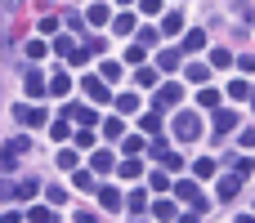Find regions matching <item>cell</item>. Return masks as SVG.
Masks as SVG:
<instances>
[{
  "mask_svg": "<svg viewBox=\"0 0 255 223\" xmlns=\"http://www.w3.org/2000/svg\"><path fill=\"white\" fill-rule=\"evenodd\" d=\"M197 134H202V121H197V112H179V116H175V139L193 143Z\"/></svg>",
  "mask_w": 255,
  "mask_h": 223,
  "instance_id": "cell-1",
  "label": "cell"
},
{
  "mask_svg": "<svg viewBox=\"0 0 255 223\" xmlns=\"http://www.w3.org/2000/svg\"><path fill=\"white\" fill-rule=\"evenodd\" d=\"M85 98L108 103V98H112V94H108V80H103V76H85Z\"/></svg>",
  "mask_w": 255,
  "mask_h": 223,
  "instance_id": "cell-2",
  "label": "cell"
},
{
  "mask_svg": "<svg viewBox=\"0 0 255 223\" xmlns=\"http://www.w3.org/2000/svg\"><path fill=\"white\" fill-rule=\"evenodd\" d=\"M238 130V112H229V107H215V134L224 139V134H233Z\"/></svg>",
  "mask_w": 255,
  "mask_h": 223,
  "instance_id": "cell-3",
  "label": "cell"
},
{
  "mask_svg": "<svg viewBox=\"0 0 255 223\" xmlns=\"http://www.w3.org/2000/svg\"><path fill=\"white\" fill-rule=\"evenodd\" d=\"M175 192H179V201H188V206H193L197 215H206V201H202V192H197V183H179Z\"/></svg>",
  "mask_w": 255,
  "mask_h": 223,
  "instance_id": "cell-4",
  "label": "cell"
},
{
  "mask_svg": "<svg viewBox=\"0 0 255 223\" xmlns=\"http://www.w3.org/2000/svg\"><path fill=\"white\" fill-rule=\"evenodd\" d=\"M13 112H18V121H22V125H45V107L22 103V107H13Z\"/></svg>",
  "mask_w": 255,
  "mask_h": 223,
  "instance_id": "cell-5",
  "label": "cell"
},
{
  "mask_svg": "<svg viewBox=\"0 0 255 223\" xmlns=\"http://www.w3.org/2000/svg\"><path fill=\"white\" fill-rule=\"evenodd\" d=\"M22 85H27V94H31V98H40V94H45V89H49V85H45V76H40V72H27V76H22Z\"/></svg>",
  "mask_w": 255,
  "mask_h": 223,
  "instance_id": "cell-6",
  "label": "cell"
},
{
  "mask_svg": "<svg viewBox=\"0 0 255 223\" xmlns=\"http://www.w3.org/2000/svg\"><path fill=\"white\" fill-rule=\"evenodd\" d=\"M206 49V31H188L184 36V54H202Z\"/></svg>",
  "mask_w": 255,
  "mask_h": 223,
  "instance_id": "cell-7",
  "label": "cell"
},
{
  "mask_svg": "<svg viewBox=\"0 0 255 223\" xmlns=\"http://www.w3.org/2000/svg\"><path fill=\"white\" fill-rule=\"evenodd\" d=\"M179 98H184V89H179V85H161V89H157V103H166V107H170V103H179Z\"/></svg>",
  "mask_w": 255,
  "mask_h": 223,
  "instance_id": "cell-8",
  "label": "cell"
},
{
  "mask_svg": "<svg viewBox=\"0 0 255 223\" xmlns=\"http://www.w3.org/2000/svg\"><path fill=\"white\" fill-rule=\"evenodd\" d=\"M67 116H72V121H76V125H85V130H90V125H94V121H99V116H94V112H90V107H67Z\"/></svg>",
  "mask_w": 255,
  "mask_h": 223,
  "instance_id": "cell-9",
  "label": "cell"
},
{
  "mask_svg": "<svg viewBox=\"0 0 255 223\" xmlns=\"http://www.w3.org/2000/svg\"><path fill=\"white\" fill-rule=\"evenodd\" d=\"M112 31H117V36H130V31H134V18H130V13H117V18H112Z\"/></svg>",
  "mask_w": 255,
  "mask_h": 223,
  "instance_id": "cell-10",
  "label": "cell"
},
{
  "mask_svg": "<svg viewBox=\"0 0 255 223\" xmlns=\"http://www.w3.org/2000/svg\"><path fill=\"white\" fill-rule=\"evenodd\" d=\"M161 31H166V36H179V31H184V18H179V13H166V18H161Z\"/></svg>",
  "mask_w": 255,
  "mask_h": 223,
  "instance_id": "cell-11",
  "label": "cell"
},
{
  "mask_svg": "<svg viewBox=\"0 0 255 223\" xmlns=\"http://www.w3.org/2000/svg\"><path fill=\"white\" fill-rule=\"evenodd\" d=\"M157 67L175 72V67H179V49H161V54H157Z\"/></svg>",
  "mask_w": 255,
  "mask_h": 223,
  "instance_id": "cell-12",
  "label": "cell"
},
{
  "mask_svg": "<svg viewBox=\"0 0 255 223\" xmlns=\"http://www.w3.org/2000/svg\"><path fill=\"white\" fill-rule=\"evenodd\" d=\"M143 134H161V112H143Z\"/></svg>",
  "mask_w": 255,
  "mask_h": 223,
  "instance_id": "cell-13",
  "label": "cell"
},
{
  "mask_svg": "<svg viewBox=\"0 0 255 223\" xmlns=\"http://www.w3.org/2000/svg\"><path fill=\"white\" fill-rule=\"evenodd\" d=\"M72 188H76V192H85V197H90V192H94V179H90V174H85V170H76V174H72Z\"/></svg>",
  "mask_w": 255,
  "mask_h": 223,
  "instance_id": "cell-14",
  "label": "cell"
},
{
  "mask_svg": "<svg viewBox=\"0 0 255 223\" xmlns=\"http://www.w3.org/2000/svg\"><path fill=\"white\" fill-rule=\"evenodd\" d=\"M36 192H40V183H36V179H22V183L13 188V197H18V201H27V197H36Z\"/></svg>",
  "mask_w": 255,
  "mask_h": 223,
  "instance_id": "cell-15",
  "label": "cell"
},
{
  "mask_svg": "<svg viewBox=\"0 0 255 223\" xmlns=\"http://www.w3.org/2000/svg\"><path fill=\"white\" fill-rule=\"evenodd\" d=\"M238 192H242V183H238V179H220V201H233Z\"/></svg>",
  "mask_w": 255,
  "mask_h": 223,
  "instance_id": "cell-16",
  "label": "cell"
},
{
  "mask_svg": "<svg viewBox=\"0 0 255 223\" xmlns=\"http://www.w3.org/2000/svg\"><path fill=\"white\" fill-rule=\"evenodd\" d=\"M85 18H90L94 27H103V22L112 18V13H108V4H90V13H85Z\"/></svg>",
  "mask_w": 255,
  "mask_h": 223,
  "instance_id": "cell-17",
  "label": "cell"
},
{
  "mask_svg": "<svg viewBox=\"0 0 255 223\" xmlns=\"http://www.w3.org/2000/svg\"><path fill=\"white\" fill-rule=\"evenodd\" d=\"M188 80L206 85V80H211V67H206V63H193V67H188Z\"/></svg>",
  "mask_w": 255,
  "mask_h": 223,
  "instance_id": "cell-18",
  "label": "cell"
},
{
  "mask_svg": "<svg viewBox=\"0 0 255 223\" xmlns=\"http://www.w3.org/2000/svg\"><path fill=\"white\" fill-rule=\"evenodd\" d=\"M67 89H72V76H54V80H49V94H54V98H63Z\"/></svg>",
  "mask_w": 255,
  "mask_h": 223,
  "instance_id": "cell-19",
  "label": "cell"
},
{
  "mask_svg": "<svg viewBox=\"0 0 255 223\" xmlns=\"http://www.w3.org/2000/svg\"><path fill=\"white\" fill-rule=\"evenodd\" d=\"M90 165H94L99 174H108V170H112V152H94V156H90Z\"/></svg>",
  "mask_w": 255,
  "mask_h": 223,
  "instance_id": "cell-20",
  "label": "cell"
},
{
  "mask_svg": "<svg viewBox=\"0 0 255 223\" xmlns=\"http://www.w3.org/2000/svg\"><path fill=\"white\" fill-rule=\"evenodd\" d=\"M99 201H103V210H117V206H121V192H117V188H103Z\"/></svg>",
  "mask_w": 255,
  "mask_h": 223,
  "instance_id": "cell-21",
  "label": "cell"
},
{
  "mask_svg": "<svg viewBox=\"0 0 255 223\" xmlns=\"http://www.w3.org/2000/svg\"><path fill=\"white\" fill-rule=\"evenodd\" d=\"M45 54H49V45H45L40 36H36V40H27V58H45Z\"/></svg>",
  "mask_w": 255,
  "mask_h": 223,
  "instance_id": "cell-22",
  "label": "cell"
},
{
  "mask_svg": "<svg viewBox=\"0 0 255 223\" xmlns=\"http://www.w3.org/2000/svg\"><path fill=\"white\" fill-rule=\"evenodd\" d=\"M99 76H103L108 85H112V80H121V63H103V67H99Z\"/></svg>",
  "mask_w": 255,
  "mask_h": 223,
  "instance_id": "cell-23",
  "label": "cell"
},
{
  "mask_svg": "<svg viewBox=\"0 0 255 223\" xmlns=\"http://www.w3.org/2000/svg\"><path fill=\"white\" fill-rule=\"evenodd\" d=\"M58 170H76V148H63L58 152Z\"/></svg>",
  "mask_w": 255,
  "mask_h": 223,
  "instance_id": "cell-24",
  "label": "cell"
},
{
  "mask_svg": "<svg viewBox=\"0 0 255 223\" xmlns=\"http://www.w3.org/2000/svg\"><path fill=\"white\" fill-rule=\"evenodd\" d=\"M148 183H152V192H166V188H170V179H166V170H152V174H148Z\"/></svg>",
  "mask_w": 255,
  "mask_h": 223,
  "instance_id": "cell-25",
  "label": "cell"
},
{
  "mask_svg": "<svg viewBox=\"0 0 255 223\" xmlns=\"http://www.w3.org/2000/svg\"><path fill=\"white\" fill-rule=\"evenodd\" d=\"M134 80H139V85H157V67H139Z\"/></svg>",
  "mask_w": 255,
  "mask_h": 223,
  "instance_id": "cell-26",
  "label": "cell"
},
{
  "mask_svg": "<svg viewBox=\"0 0 255 223\" xmlns=\"http://www.w3.org/2000/svg\"><path fill=\"white\" fill-rule=\"evenodd\" d=\"M229 98H251V85H247V80H233V85H229Z\"/></svg>",
  "mask_w": 255,
  "mask_h": 223,
  "instance_id": "cell-27",
  "label": "cell"
},
{
  "mask_svg": "<svg viewBox=\"0 0 255 223\" xmlns=\"http://www.w3.org/2000/svg\"><path fill=\"white\" fill-rule=\"evenodd\" d=\"M117 107H121V116H126V112H139V98H134V94H121Z\"/></svg>",
  "mask_w": 255,
  "mask_h": 223,
  "instance_id": "cell-28",
  "label": "cell"
},
{
  "mask_svg": "<svg viewBox=\"0 0 255 223\" xmlns=\"http://www.w3.org/2000/svg\"><path fill=\"white\" fill-rule=\"evenodd\" d=\"M143 148H148V143H143V139H139V134H134V139H126V143H121V152H126V156H134V152H143Z\"/></svg>",
  "mask_w": 255,
  "mask_h": 223,
  "instance_id": "cell-29",
  "label": "cell"
},
{
  "mask_svg": "<svg viewBox=\"0 0 255 223\" xmlns=\"http://www.w3.org/2000/svg\"><path fill=\"white\" fill-rule=\"evenodd\" d=\"M152 215H157V219H179V215H175V206H170V201H157V206H152Z\"/></svg>",
  "mask_w": 255,
  "mask_h": 223,
  "instance_id": "cell-30",
  "label": "cell"
},
{
  "mask_svg": "<svg viewBox=\"0 0 255 223\" xmlns=\"http://www.w3.org/2000/svg\"><path fill=\"white\" fill-rule=\"evenodd\" d=\"M229 63H233L229 49H215V54H211V67H229Z\"/></svg>",
  "mask_w": 255,
  "mask_h": 223,
  "instance_id": "cell-31",
  "label": "cell"
},
{
  "mask_svg": "<svg viewBox=\"0 0 255 223\" xmlns=\"http://www.w3.org/2000/svg\"><path fill=\"white\" fill-rule=\"evenodd\" d=\"M193 174H197V179H211V174H215V161H197Z\"/></svg>",
  "mask_w": 255,
  "mask_h": 223,
  "instance_id": "cell-32",
  "label": "cell"
},
{
  "mask_svg": "<svg viewBox=\"0 0 255 223\" xmlns=\"http://www.w3.org/2000/svg\"><path fill=\"white\" fill-rule=\"evenodd\" d=\"M126 206H130V210H134V215H143V210H148V197H143V192H134V197H130V201H126Z\"/></svg>",
  "mask_w": 255,
  "mask_h": 223,
  "instance_id": "cell-33",
  "label": "cell"
},
{
  "mask_svg": "<svg viewBox=\"0 0 255 223\" xmlns=\"http://www.w3.org/2000/svg\"><path fill=\"white\" fill-rule=\"evenodd\" d=\"M40 31H45V36H54V31H58V18H54V13H45V18H40Z\"/></svg>",
  "mask_w": 255,
  "mask_h": 223,
  "instance_id": "cell-34",
  "label": "cell"
},
{
  "mask_svg": "<svg viewBox=\"0 0 255 223\" xmlns=\"http://www.w3.org/2000/svg\"><path fill=\"white\" fill-rule=\"evenodd\" d=\"M90 54H94L90 45H85V49H72V63H76V67H85V63H90Z\"/></svg>",
  "mask_w": 255,
  "mask_h": 223,
  "instance_id": "cell-35",
  "label": "cell"
},
{
  "mask_svg": "<svg viewBox=\"0 0 255 223\" xmlns=\"http://www.w3.org/2000/svg\"><path fill=\"white\" fill-rule=\"evenodd\" d=\"M197 103H202V107H215V103H220V94H215V89H202V94H197Z\"/></svg>",
  "mask_w": 255,
  "mask_h": 223,
  "instance_id": "cell-36",
  "label": "cell"
},
{
  "mask_svg": "<svg viewBox=\"0 0 255 223\" xmlns=\"http://www.w3.org/2000/svg\"><path fill=\"white\" fill-rule=\"evenodd\" d=\"M103 134H108V139H121V116H112V121L103 125Z\"/></svg>",
  "mask_w": 255,
  "mask_h": 223,
  "instance_id": "cell-37",
  "label": "cell"
},
{
  "mask_svg": "<svg viewBox=\"0 0 255 223\" xmlns=\"http://www.w3.org/2000/svg\"><path fill=\"white\" fill-rule=\"evenodd\" d=\"M121 179H139V161H121Z\"/></svg>",
  "mask_w": 255,
  "mask_h": 223,
  "instance_id": "cell-38",
  "label": "cell"
},
{
  "mask_svg": "<svg viewBox=\"0 0 255 223\" xmlns=\"http://www.w3.org/2000/svg\"><path fill=\"white\" fill-rule=\"evenodd\" d=\"M27 219H36V223H49V219H54V215H49L45 206H36V210H27Z\"/></svg>",
  "mask_w": 255,
  "mask_h": 223,
  "instance_id": "cell-39",
  "label": "cell"
},
{
  "mask_svg": "<svg viewBox=\"0 0 255 223\" xmlns=\"http://www.w3.org/2000/svg\"><path fill=\"white\" fill-rule=\"evenodd\" d=\"M54 49H58V54H72L76 45H72V36H58V40H54Z\"/></svg>",
  "mask_w": 255,
  "mask_h": 223,
  "instance_id": "cell-40",
  "label": "cell"
},
{
  "mask_svg": "<svg viewBox=\"0 0 255 223\" xmlns=\"http://www.w3.org/2000/svg\"><path fill=\"white\" fill-rule=\"evenodd\" d=\"M126 58H130V63H143V40H139V45H130V49H126Z\"/></svg>",
  "mask_w": 255,
  "mask_h": 223,
  "instance_id": "cell-41",
  "label": "cell"
},
{
  "mask_svg": "<svg viewBox=\"0 0 255 223\" xmlns=\"http://www.w3.org/2000/svg\"><path fill=\"white\" fill-rule=\"evenodd\" d=\"M27 143H31L27 134H13V139H9V148H13V152H27Z\"/></svg>",
  "mask_w": 255,
  "mask_h": 223,
  "instance_id": "cell-42",
  "label": "cell"
},
{
  "mask_svg": "<svg viewBox=\"0 0 255 223\" xmlns=\"http://www.w3.org/2000/svg\"><path fill=\"white\" fill-rule=\"evenodd\" d=\"M157 161H161V165H166V170H179V156H175V152H161V156H157Z\"/></svg>",
  "mask_w": 255,
  "mask_h": 223,
  "instance_id": "cell-43",
  "label": "cell"
},
{
  "mask_svg": "<svg viewBox=\"0 0 255 223\" xmlns=\"http://www.w3.org/2000/svg\"><path fill=\"white\" fill-rule=\"evenodd\" d=\"M139 9H143V13H157V9H161V0H139Z\"/></svg>",
  "mask_w": 255,
  "mask_h": 223,
  "instance_id": "cell-44",
  "label": "cell"
},
{
  "mask_svg": "<svg viewBox=\"0 0 255 223\" xmlns=\"http://www.w3.org/2000/svg\"><path fill=\"white\" fill-rule=\"evenodd\" d=\"M242 148H255V130H247V134H242Z\"/></svg>",
  "mask_w": 255,
  "mask_h": 223,
  "instance_id": "cell-45",
  "label": "cell"
},
{
  "mask_svg": "<svg viewBox=\"0 0 255 223\" xmlns=\"http://www.w3.org/2000/svg\"><path fill=\"white\" fill-rule=\"evenodd\" d=\"M251 103H255V94H251Z\"/></svg>",
  "mask_w": 255,
  "mask_h": 223,
  "instance_id": "cell-46",
  "label": "cell"
}]
</instances>
